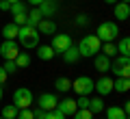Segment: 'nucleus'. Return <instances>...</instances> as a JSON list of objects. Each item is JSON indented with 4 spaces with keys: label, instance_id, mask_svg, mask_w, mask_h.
<instances>
[{
    "label": "nucleus",
    "instance_id": "obj_1",
    "mask_svg": "<svg viewBox=\"0 0 130 119\" xmlns=\"http://www.w3.org/2000/svg\"><path fill=\"white\" fill-rule=\"evenodd\" d=\"M39 30L35 26H28V24H24V26H20V32H18V41H20V46H24V48H37L39 46Z\"/></svg>",
    "mask_w": 130,
    "mask_h": 119
},
{
    "label": "nucleus",
    "instance_id": "obj_2",
    "mask_svg": "<svg viewBox=\"0 0 130 119\" xmlns=\"http://www.w3.org/2000/svg\"><path fill=\"white\" fill-rule=\"evenodd\" d=\"M100 39H98L95 35H87V37H83V39H80V43L76 48H78V54L80 56H95L98 52H100Z\"/></svg>",
    "mask_w": 130,
    "mask_h": 119
},
{
    "label": "nucleus",
    "instance_id": "obj_3",
    "mask_svg": "<svg viewBox=\"0 0 130 119\" xmlns=\"http://www.w3.org/2000/svg\"><path fill=\"white\" fill-rule=\"evenodd\" d=\"M117 35H119V28H117L115 22H102L98 26V35L95 37L100 41H104V43H111V41L117 39Z\"/></svg>",
    "mask_w": 130,
    "mask_h": 119
},
{
    "label": "nucleus",
    "instance_id": "obj_4",
    "mask_svg": "<svg viewBox=\"0 0 130 119\" xmlns=\"http://www.w3.org/2000/svg\"><path fill=\"white\" fill-rule=\"evenodd\" d=\"M32 93H30V89H26V87H20V89H15V93H13V104L18 106L20 110L22 108H30V104H32Z\"/></svg>",
    "mask_w": 130,
    "mask_h": 119
},
{
    "label": "nucleus",
    "instance_id": "obj_5",
    "mask_svg": "<svg viewBox=\"0 0 130 119\" xmlns=\"http://www.w3.org/2000/svg\"><path fill=\"white\" fill-rule=\"evenodd\" d=\"M108 69H111L117 78H128V76H130V61H128V56H121V54H119V56L111 63V67H108Z\"/></svg>",
    "mask_w": 130,
    "mask_h": 119
},
{
    "label": "nucleus",
    "instance_id": "obj_6",
    "mask_svg": "<svg viewBox=\"0 0 130 119\" xmlns=\"http://www.w3.org/2000/svg\"><path fill=\"white\" fill-rule=\"evenodd\" d=\"M20 54V43L15 39H5V43H0V56H5L7 61H13Z\"/></svg>",
    "mask_w": 130,
    "mask_h": 119
},
{
    "label": "nucleus",
    "instance_id": "obj_7",
    "mask_svg": "<svg viewBox=\"0 0 130 119\" xmlns=\"http://www.w3.org/2000/svg\"><path fill=\"white\" fill-rule=\"evenodd\" d=\"M72 89H74L78 95H89V93L93 91V80L89 76H78L74 82H72Z\"/></svg>",
    "mask_w": 130,
    "mask_h": 119
},
{
    "label": "nucleus",
    "instance_id": "obj_8",
    "mask_svg": "<svg viewBox=\"0 0 130 119\" xmlns=\"http://www.w3.org/2000/svg\"><path fill=\"white\" fill-rule=\"evenodd\" d=\"M70 46H72V37L70 35H54L52 37V48H54V52H61L63 54Z\"/></svg>",
    "mask_w": 130,
    "mask_h": 119
},
{
    "label": "nucleus",
    "instance_id": "obj_9",
    "mask_svg": "<svg viewBox=\"0 0 130 119\" xmlns=\"http://www.w3.org/2000/svg\"><path fill=\"white\" fill-rule=\"evenodd\" d=\"M93 89L98 91V95H108V93H113V78L102 76L98 82H93Z\"/></svg>",
    "mask_w": 130,
    "mask_h": 119
},
{
    "label": "nucleus",
    "instance_id": "obj_10",
    "mask_svg": "<svg viewBox=\"0 0 130 119\" xmlns=\"http://www.w3.org/2000/svg\"><path fill=\"white\" fill-rule=\"evenodd\" d=\"M56 97L52 95V93H41L39 95V100H37V106L41 110H52V108H56Z\"/></svg>",
    "mask_w": 130,
    "mask_h": 119
},
{
    "label": "nucleus",
    "instance_id": "obj_11",
    "mask_svg": "<svg viewBox=\"0 0 130 119\" xmlns=\"http://www.w3.org/2000/svg\"><path fill=\"white\" fill-rule=\"evenodd\" d=\"M76 108H78V106H76V100H70V97H65L63 102H56V110L63 113L65 117H67V115H74Z\"/></svg>",
    "mask_w": 130,
    "mask_h": 119
},
{
    "label": "nucleus",
    "instance_id": "obj_12",
    "mask_svg": "<svg viewBox=\"0 0 130 119\" xmlns=\"http://www.w3.org/2000/svg\"><path fill=\"white\" fill-rule=\"evenodd\" d=\"M35 28L39 30V35H56V24L52 20H41Z\"/></svg>",
    "mask_w": 130,
    "mask_h": 119
},
{
    "label": "nucleus",
    "instance_id": "obj_13",
    "mask_svg": "<svg viewBox=\"0 0 130 119\" xmlns=\"http://www.w3.org/2000/svg\"><path fill=\"white\" fill-rule=\"evenodd\" d=\"M113 13H115V18L117 20H128L130 18V7H128V2H115V9H113Z\"/></svg>",
    "mask_w": 130,
    "mask_h": 119
},
{
    "label": "nucleus",
    "instance_id": "obj_14",
    "mask_svg": "<svg viewBox=\"0 0 130 119\" xmlns=\"http://www.w3.org/2000/svg\"><path fill=\"white\" fill-rule=\"evenodd\" d=\"M37 9H39V13H41L43 18H52V15L56 13V2H52V0H43Z\"/></svg>",
    "mask_w": 130,
    "mask_h": 119
},
{
    "label": "nucleus",
    "instance_id": "obj_15",
    "mask_svg": "<svg viewBox=\"0 0 130 119\" xmlns=\"http://www.w3.org/2000/svg\"><path fill=\"white\" fill-rule=\"evenodd\" d=\"M93 63H95V69L98 72H108V67H111V59L108 56H104V54H95L93 56Z\"/></svg>",
    "mask_w": 130,
    "mask_h": 119
},
{
    "label": "nucleus",
    "instance_id": "obj_16",
    "mask_svg": "<svg viewBox=\"0 0 130 119\" xmlns=\"http://www.w3.org/2000/svg\"><path fill=\"white\" fill-rule=\"evenodd\" d=\"M18 32H20V26L13 22L5 24V28H2V37L5 39H18Z\"/></svg>",
    "mask_w": 130,
    "mask_h": 119
},
{
    "label": "nucleus",
    "instance_id": "obj_17",
    "mask_svg": "<svg viewBox=\"0 0 130 119\" xmlns=\"http://www.w3.org/2000/svg\"><path fill=\"white\" fill-rule=\"evenodd\" d=\"M54 48L52 46H37V56L41 61H50V59H54Z\"/></svg>",
    "mask_w": 130,
    "mask_h": 119
},
{
    "label": "nucleus",
    "instance_id": "obj_18",
    "mask_svg": "<svg viewBox=\"0 0 130 119\" xmlns=\"http://www.w3.org/2000/svg\"><path fill=\"white\" fill-rule=\"evenodd\" d=\"M78 59H80V54H78V48H76L74 43H72V46L63 52V61H65V63H76Z\"/></svg>",
    "mask_w": 130,
    "mask_h": 119
},
{
    "label": "nucleus",
    "instance_id": "obj_19",
    "mask_svg": "<svg viewBox=\"0 0 130 119\" xmlns=\"http://www.w3.org/2000/svg\"><path fill=\"white\" fill-rule=\"evenodd\" d=\"M106 119H128V115L121 110V106H108L106 108Z\"/></svg>",
    "mask_w": 130,
    "mask_h": 119
},
{
    "label": "nucleus",
    "instance_id": "obj_20",
    "mask_svg": "<svg viewBox=\"0 0 130 119\" xmlns=\"http://www.w3.org/2000/svg\"><path fill=\"white\" fill-rule=\"evenodd\" d=\"M128 89H130V80H128V78H115V80H113V91L126 93Z\"/></svg>",
    "mask_w": 130,
    "mask_h": 119
},
{
    "label": "nucleus",
    "instance_id": "obj_21",
    "mask_svg": "<svg viewBox=\"0 0 130 119\" xmlns=\"http://www.w3.org/2000/svg\"><path fill=\"white\" fill-rule=\"evenodd\" d=\"M41 20H43V15L39 13V9H32L30 13H26V24L28 26H37Z\"/></svg>",
    "mask_w": 130,
    "mask_h": 119
},
{
    "label": "nucleus",
    "instance_id": "obj_22",
    "mask_svg": "<svg viewBox=\"0 0 130 119\" xmlns=\"http://www.w3.org/2000/svg\"><path fill=\"white\" fill-rule=\"evenodd\" d=\"M18 113H20V108L15 104H7L2 108V117L5 119H18Z\"/></svg>",
    "mask_w": 130,
    "mask_h": 119
},
{
    "label": "nucleus",
    "instance_id": "obj_23",
    "mask_svg": "<svg viewBox=\"0 0 130 119\" xmlns=\"http://www.w3.org/2000/svg\"><path fill=\"white\" fill-rule=\"evenodd\" d=\"M54 87L59 89V91L65 93V91H70V89H72V80H70V78H65V76H61V78H56Z\"/></svg>",
    "mask_w": 130,
    "mask_h": 119
},
{
    "label": "nucleus",
    "instance_id": "obj_24",
    "mask_svg": "<svg viewBox=\"0 0 130 119\" xmlns=\"http://www.w3.org/2000/svg\"><path fill=\"white\" fill-rule=\"evenodd\" d=\"M117 52H119L121 56H128L130 54V39H128V37L119 39V43H117Z\"/></svg>",
    "mask_w": 130,
    "mask_h": 119
},
{
    "label": "nucleus",
    "instance_id": "obj_25",
    "mask_svg": "<svg viewBox=\"0 0 130 119\" xmlns=\"http://www.w3.org/2000/svg\"><path fill=\"white\" fill-rule=\"evenodd\" d=\"M104 108V102H102V97L98 95V97H93V100H89V110H91L93 115L95 113H100V110Z\"/></svg>",
    "mask_w": 130,
    "mask_h": 119
},
{
    "label": "nucleus",
    "instance_id": "obj_26",
    "mask_svg": "<svg viewBox=\"0 0 130 119\" xmlns=\"http://www.w3.org/2000/svg\"><path fill=\"white\" fill-rule=\"evenodd\" d=\"M13 61H15V65H18V69H20V67H28V65H30V56H28L26 52H20Z\"/></svg>",
    "mask_w": 130,
    "mask_h": 119
},
{
    "label": "nucleus",
    "instance_id": "obj_27",
    "mask_svg": "<svg viewBox=\"0 0 130 119\" xmlns=\"http://www.w3.org/2000/svg\"><path fill=\"white\" fill-rule=\"evenodd\" d=\"M11 13H13V15L28 13V7H26V2H22V0H20V2H13V5H11Z\"/></svg>",
    "mask_w": 130,
    "mask_h": 119
},
{
    "label": "nucleus",
    "instance_id": "obj_28",
    "mask_svg": "<svg viewBox=\"0 0 130 119\" xmlns=\"http://www.w3.org/2000/svg\"><path fill=\"white\" fill-rule=\"evenodd\" d=\"M74 119H93V113L89 108H76Z\"/></svg>",
    "mask_w": 130,
    "mask_h": 119
},
{
    "label": "nucleus",
    "instance_id": "obj_29",
    "mask_svg": "<svg viewBox=\"0 0 130 119\" xmlns=\"http://www.w3.org/2000/svg\"><path fill=\"white\" fill-rule=\"evenodd\" d=\"M102 50H104V56H108V59H111V56H117V48H115V43H104V48H102Z\"/></svg>",
    "mask_w": 130,
    "mask_h": 119
},
{
    "label": "nucleus",
    "instance_id": "obj_30",
    "mask_svg": "<svg viewBox=\"0 0 130 119\" xmlns=\"http://www.w3.org/2000/svg\"><path fill=\"white\" fill-rule=\"evenodd\" d=\"M43 119H65V115L59 113L56 108H52V110H46V117H43Z\"/></svg>",
    "mask_w": 130,
    "mask_h": 119
},
{
    "label": "nucleus",
    "instance_id": "obj_31",
    "mask_svg": "<svg viewBox=\"0 0 130 119\" xmlns=\"http://www.w3.org/2000/svg\"><path fill=\"white\" fill-rule=\"evenodd\" d=\"M76 106H78V108H89V95H78Z\"/></svg>",
    "mask_w": 130,
    "mask_h": 119
},
{
    "label": "nucleus",
    "instance_id": "obj_32",
    "mask_svg": "<svg viewBox=\"0 0 130 119\" xmlns=\"http://www.w3.org/2000/svg\"><path fill=\"white\" fill-rule=\"evenodd\" d=\"M18 119H35V115H32L30 108H22V110L18 113Z\"/></svg>",
    "mask_w": 130,
    "mask_h": 119
},
{
    "label": "nucleus",
    "instance_id": "obj_33",
    "mask_svg": "<svg viewBox=\"0 0 130 119\" xmlns=\"http://www.w3.org/2000/svg\"><path fill=\"white\" fill-rule=\"evenodd\" d=\"M5 72H7V74H15V72H18L15 61H7V63H5Z\"/></svg>",
    "mask_w": 130,
    "mask_h": 119
},
{
    "label": "nucleus",
    "instance_id": "obj_34",
    "mask_svg": "<svg viewBox=\"0 0 130 119\" xmlns=\"http://www.w3.org/2000/svg\"><path fill=\"white\" fill-rule=\"evenodd\" d=\"M13 24L24 26V24H26V13H22V15H13Z\"/></svg>",
    "mask_w": 130,
    "mask_h": 119
},
{
    "label": "nucleus",
    "instance_id": "obj_35",
    "mask_svg": "<svg viewBox=\"0 0 130 119\" xmlns=\"http://www.w3.org/2000/svg\"><path fill=\"white\" fill-rule=\"evenodd\" d=\"M76 24H78V26H85V24H89V18L87 15H78V18H76Z\"/></svg>",
    "mask_w": 130,
    "mask_h": 119
},
{
    "label": "nucleus",
    "instance_id": "obj_36",
    "mask_svg": "<svg viewBox=\"0 0 130 119\" xmlns=\"http://www.w3.org/2000/svg\"><path fill=\"white\" fill-rule=\"evenodd\" d=\"M32 115H35V119H43V117H46V110H41L37 106V110H32Z\"/></svg>",
    "mask_w": 130,
    "mask_h": 119
},
{
    "label": "nucleus",
    "instance_id": "obj_37",
    "mask_svg": "<svg viewBox=\"0 0 130 119\" xmlns=\"http://www.w3.org/2000/svg\"><path fill=\"white\" fill-rule=\"evenodd\" d=\"M0 11H11V2H7V0H0Z\"/></svg>",
    "mask_w": 130,
    "mask_h": 119
},
{
    "label": "nucleus",
    "instance_id": "obj_38",
    "mask_svg": "<svg viewBox=\"0 0 130 119\" xmlns=\"http://www.w3.org/2000/svg\"><path fill=\"white\" fill-rule=\"evenodd\" d=\"M7 76H9V74L5 72V67H0V84H5V82H7Z\"/></svg>",
    "mask_w": 130,
    "mask_h": 119
},
{
    "label": "nucleus",
    "instance_id": "obj_39",
    "mask_svg": "<svg viewBox=\"0 0 130 119\" xmlns=\"http://www.w3.org/2000/svg\"><path fill=\"white\" fill-rule=\"evenodd\" d=\"M28 2H30V5H35V7H39V5L43 2V0H28Z\"/></svg>",
    "mask_w": 130,
    "mask_h": 119
},
{
    "label": "nucleus",
    "instance_id": "obj_40",
    "mask_svg": "<svg viewBox=\"0 0 130 119\" xmlns=\"http://www.w3.org/2000/svg\"><path fill=\"white\" fill-rule=\"evenodd\" d=\"M104 2H106V5H115L117 0H104Z\"/></svg>",
    "mask_w": 130,
    "mask_h": 119
},
{
    "label": "nucleus",
    "instance_id": "obj_41",
    "mask_svg": "<svg viewBox=\"0 0 130 119\" xmlns=\"http://www.w3.org/2000/svg\"><path fill=\"white\" fill-rule=\"evenodd\" d=\"M0 102H2V84H0Z\"/></svg>",
    "mask_w": 130,
    "mask_h": 119
},
{
    "label": "nucleus",
    "instance_id": "obj_42",
    "mask_svg": "<svg viewBox=\"0 0 130 119\" xmlns=\"http://www.w3.org/2000/svg\"><path fill=\"white\" fill-rule=\"evenodd\" d=\"M7 2H11V5H13V2H20V0H7Z\"/></svg>",
    "mask_w": 130,
    "mask_h": 119
},
{
    "label": "nucleus",
    "instance_id": "obj_43",
    "mask_svg": "<svg viewBox=\"0 0 130 119\" xmlns=\"http://www.w3.org/2000/svg\"><path fill=\"white\" fill-rule=\"evenodd\" d=\"M121 2H128V0H121Z\"/></svg>",
    "mask_w": 130,
    "mask_h": 119
},
{
    "label": "nucleus",
    "instance_id": "obj_44",
    "mask_svg": "<svg viewBox=\"0 0 130 119\" xmlns=\"http://www.w3.org/2000/svg\"><path fill=\"white\" fill-rule=\"evenodd\" d=\"M52 2H59V0H52Z\"/></svg>",
    "mask_w": 130,
    "mask_h": 119
},
{
    "label": "nucleus",
    "instance_id": "obj_45",
    "mask_svg": "<svg viewBox=\"0 0 130 119\" xmlns=\"http://www.w3.org/2000/svg\"><path fill=\"white\" fill-rule=\"evenodd\" d=\"M0 119H5V117H0Z\"/></svg>",
    "mask_w": 130,
    "mask_h": 119
}]
</instances>
